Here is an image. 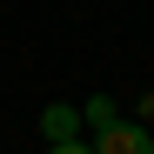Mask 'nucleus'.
<instances>
[{
  "label": "nucleus",
  "mask_w": 154,
  "mask_h": 154,
  "mask_svg": "<svg viewBox=\"0 0 154 154\" xmlns=\"http://www.w3.org/2000/svg\"><path fill=\"white\" fill-rule=\"evenodd\" d=\"M40 134H47V141H67V134H81V114H74V107H47V114H40Z\"/></svg>",
  "instance_id": "2"
},
{
  "label": "nucleus",
  "mask_w": 154,
  "mask_h": 154,
  "mask_svg": "<svg viewBox=\"0 0 154 154\" xmlns=\"http://www.w3.org/2000/svg\"><path fill=\"white\" fill-rule=\"evenodd\" d=\"M94 154H154V141H147V127H134V121L107 114V121L94 127Z\"/></svg>",
  "instance_id": "1"
},
{
  "label": "nucleus",
  "mask_w": 154,
  "mask_h": 154,
  "mask_svg": "<svg viewBox=\"0 0 154 154\" xmlns=\"http://www.w3.org/2000/svg\"><path fill=\"white\" fill-rule=\"evenodd\" d=\"M47 154H94V141H81V134H67V141H54Z\"/></svg>",
  "instance_id": "3"
}]
</instances>
